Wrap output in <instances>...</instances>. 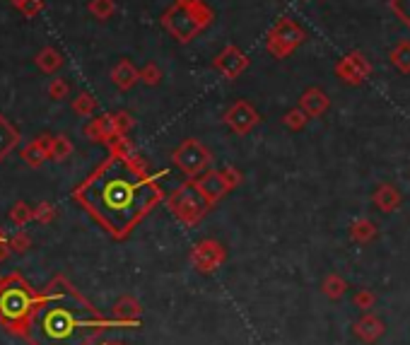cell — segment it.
<instances>
[{"mask_svg":"<svg viewBox=\"0 0 410 345\" xmlns=\"http://www.w3.org/2000/svg\"><path fill=\"white\" fill-rule=\"evenodd\" d=\"M135 80H138V73H135L128 63H123L119 70H116V85H119V87H130Z\"/></svg>","mask_w":410,"mask_h":345,"instance_id":"cell-22","label":"cell"},{"mask_svg":"<svg viewBox=\"0 0 410 345\" xmlns=\"http://www.w3.org/2000/svg\"><path fill=\"white\" fill-rule=\"evenodd\" d=\"M212 162V155L201 140L196 138H186L181 145L174 150V165L188 176V179H196L203 171H207Z\"/></svg>","mask_w":410,"mask_h":345,"instance_id":"cell-5","label":"cell"},{"mask_svg":"<svg viewBox=\"0 0 410 345\" xmlns=\"http://www.w3.org/2000/svg\"><path fill=\"white\" fill-rule=\"evenodd\" d=\"M111 345H116V343H111Z\"/></svg>","mask_w":410,"mask_h":345,"instance_id":"cell-25","label":"cell"},{"mask_svg":"<svg viewBox=\"0 0 410 345\" xmlns=\"http://www.w3.org/2000/svg\"><path fill=\"white\" fill-rule=\"evenodd\" d=\"M331 107V97L323 92L321 87H309L304 90V94L299 97V109L307 114L309 118H318L328 112Z\"/></svg>","mask_w":410,"mask_h":345,"instance_id":"cell-12","label":"cell"},{"mask_svg":"<svg viewBox=\"0 0 410 345\" xmlns=\"http://www.w3.org/2000/svg\"><path fill=\"white\" fill-rule=\"evenodd\" d=\"M323 295L328 297V300H340L342 295L347 292V280L342 275H338V273H328L326 278H323V285H321Z\"/></svg>","mask_w":410,"mask_h":345,"instance_id":"cell-17","label":"cell"},{"mask_svg":"<svg viewBox=\"0 0 410 345\" xmlns=\"http://www.w3.org/2000/svg\"><path fill=\"white\" fill-rule=\"evenodd\" d=\"M196 186L201 189V194L210 200L212 205L220 203L232 189L241 184V171L236 169H207L201 176H196Z\"/></svg>","mask_w":410,"mask_h":345,"instance_id":"cell-6","label":"cell"},{"mask_svg":"<svg viewBox=\"0 0 410 345\" xmlns=\"http://www.w3.org/2000/svg\"><path fill=\"white\" fill-rule=\"evenodd\" d=\"M212 20H215V12L205 3H198V6H178V3H174L162 15L164 30L178 44H191L198 34H203L212 25Z\"/></svg>","mask_w":410,"mask_h":345,"instance_id":"cell-2","label":"cell"},{"mask_svg":"<svg viewBox=\"0 0 410 345\" xmlns=\"http://www.w3.org/2000/svg\"><path fill=\"white\" fill-rule=\"evenodd\" d=\"M82 198L119 234L143 218L154 200H159V189L152 176L143 174L133 162L116 157L96 171L82 191Z\"/></svg>","mask_w":410,"mask_h":345,"instance_id":"cell-1","label":"cell"},{"mask_svg":"<svg viewBox=\"0 0 410 345\" xmlns=\"http://www.w3.org/2000/svg\"><path fill=\"white\" fill-rule=\"evenodd\" d=\"M371 200H374V205L381 213H396L400 208V203H403V196H400V191L393 184H379L374 189V194H371Z\"/></svg>","mask_w":410,"mask_h":345,"instance_id":"cell-13","label":"cell"},{"mask_svg":"<svg viewBox=\"0 0 410 345\" xmlns=\"http://www.w3.org/2000/svg\"><path fill=\"white\" fill-rule=\"evenodd\" d=\"M307 41V32L299 22H294L292 17H280L273 25V30L265 36V51H268L273 59L283 61L287 56H292L299 46Z\"/></svg>","mask_w":410,"mask_h":345,"instance_id":"cell-4","label":"cell"},{"mask_svg":"<svg viewBox=\"0 0 410 345\" xmlns=\"http://www.w3.org/2000/svg\"><path fill=\"white\" fill-rule=\"evenodd\" d=\"M333 70H336V78L340 80L342 85L360 87V85L367 83V78L371 75L374 65H371V61L367 59L362 51H350V54H345L340 61H338Z\"/></svg>","mask_w":410,"mask_h":345,"instance_id":"cell-7","label":"cell"},{"mask_svg":"<svg viewBox=\"0 0 410 345\" xmlns=\"http://www.w3.org/2000/svg\"><path fill=\"white\" fill-rule=\"evenodd\" d=\"M389 10L398 17V22L410 30V0H389Z\"/></svg>","mask_w":410,"mask_h":345,"instance_id":"cell-20","label":"cell"},{"mask_svg":"<svg viewBox=\"0 0 410 345\" xmlns=\"http://www.w3.org/2000/svg\"><path fill=\"white\" fill-rule=\"evenodd\" d=\"M222 121H225V126L229 128L232 133L246 136V133H251L260 123V114L254 109V104H249L246 99H239V102H234L227 109Z\"/></svg>","mask_w":410,"mask_h":345,"instance_id":"cell-9","label":"cell"},{"mask_svg":"<svg viewBox=\"0 0 410 345\" xmlns=\"http://www.w3.org/2000/svg\"><path fill=\"white\" fill-rule=\"evenodd\" d=\"M350 239L357 244H369L371 239H376V224L369 218H360L350 224Z\"/></svg>","mask_w":410,"mask_h":345,"instance_id":"cell-15","label":"cell"},{"mask_svg":"<svg viewBox=\"0 0 410 345\" xmlns=\"http://www.w3.org/2000/svg\"><path fill=\"white\" fill-rule=\"evenodd\" d=\"M389 59L393 63V68L403 75H410V41L400 39L393 49L389 51Z\"/></svg>","mask_w":410,"mask_h":345,"instance_id":"cell-14","label":"cell"},{"mask_svg":"<svg viewBox=\"0 0 410 345\" xmlns=\"http://www.w3.org/2000/svg\"><path fill=\"white\" fill-rule=\"evenodd\" d=\"M384 331H386V324L376 314H371V311H367V314L362 316V319H357L355 326H352V333H355L357 338L367 345L379 343L381 335H384Z\"/></svg>","mask_w":410,"mask_h":345,"instance_id":"cell-11","label":"cell"},{"mask_svg":"<svg viewBox=\"0 0 410 345\" xmlns=\"http://www.w3.org/2000/svg\"><path fill=\"white\" fill-rule=\"evenodd\" d=\"M352 304L357 306V309H362L367 314V311H371L374 309V304H376V295L371 290H357L355 292V297H352Z\"/></svg>","mask_w":410,"mask_h":345,"instance_id":"cell-21","label":"cell"},{"mask_svg":"<svg viewBox=\"0 0 410 345\" xmlns=\"http://www.w3.org/2000/svg\"><path fill=\"white\" fill-rule=\"evenodd\" d=\"M227 261V249L217 239H203L191 249V263L198 273L210 275Z\"/></svg>","mask_w":410,"mask_h":345,"instance_id":"cell-8","label":"cell"},{"mask_svg":"<svg viewBox=\"0 0 410 345\" xmlns=\"http://www.w3.org/2000/svg\"><path fill=\"white\" fill-rule=\"evenodd\" d=\"M72 326H75V321H72V316H68L65 311H56V314L48 316L46 321V328L53 338H65L72 331Z\"/></svg>","mask_w":410,"mask_h":345,"instance_id":"cell-16","label":"cell"},{"mask_svg":"<svg viewBox=\"0 0 410 345\" xmlns=\"http://www.w3.org/2000/svg\"><path fill=\"white\" fill-rule=\"evenodd\" d=\"M169 210L174 213V218L178 222H183L186 227L198 224L207 213H210L212 203L201 194V189L196 186V181L188 179L186 184H181L172 196H169Z\"/></svg>","mask_w":410,"mask_h":345,"instance_id":"cell-3","label":"cell"},{"mask_svg":"<svg viewBox=\"0 0 410 345\" xmlns=\"http://www.w3.org/2000/svg\"><path fill=\"white\" fill-rule=\"evenodd\" d=\"M140 78H143L147 85H157V83H159V78H162V73H159V68H157V65H154V63H150L147 68L143 70V75H140Z\"/></svg>","mask_w":410,"mask_h":345,"instance_id":"cell-23","label":"cell"},{"mask_svg":"<svg viewBox=\"0 0 410 345\" xmlns=\"http://www.w3.org/2000/svg\"><path fill=\"white\" fill-rule=\"evenodd\" d=\"M178 6H198V3H203V0H176Z\"/></svg>","mask_w":410,"mask_h":345,"instance_id":"cell-24","label":"cell"},{"mask_svg":"<svg viewBox=\"0 0 410 345\" xmlns=\"http://www.w3.org/2000/svg\"><path fill=\"white\" fill-rule=\"evenodd\" d=\"M140 304L133 300V297H123V300L116 304V316L119 319H125V321H133V319H138L140 316Z\"/></svg>","mask_w":410,"mask_h":345,"instance_id":"cell-19","label":"cell"},{"mask_svg":"<svg viewBox=\"0 0 410 345\" xmlns=\"http://www.w3.org/2000/svg\"><path fill=\"white\" fill-rule=\"evenodd\" d=\"M309 116L302 112V109H289V112H285L283 116V126L287 128V131H304V126H307Z\"/></svg>","mask_w":410,"mask_h":345,"instance_id":"cell-18","label":"cell"},{"mask_svg":"<svg viewBox=\"0 0 410 345\" xmlns=\"http://www.w3.org/2000/svg\"><path fill=\"white\" fill-rule=\"evenodd\" d=\"M212 68H215L217 73L225 75L227 80H236L246 68H249V56H246L244 51L239 49V46L229 44V46H225V49H222L220 54L215 56V61H212Z\"/></svg>","mask_w":410,"mask_h":345,"instance_id":"cell-10","label":"cell"}]
</instances>
